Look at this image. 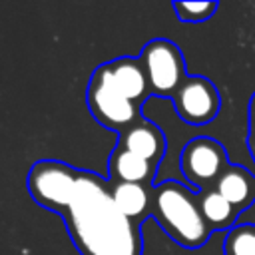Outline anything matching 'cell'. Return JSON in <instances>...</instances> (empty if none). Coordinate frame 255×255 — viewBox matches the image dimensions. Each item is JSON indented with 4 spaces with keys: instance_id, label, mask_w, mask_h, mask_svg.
<instances>
[{
    "instance_id": "obj_15",
    "label": "cell",
    "mask_w": 255,
    "mask_h": 255,
    "mask_svg": "<svg viewBox=\"0 0 255 255\" xmlns=\"http://www.w3.org/2000/svg\"><path fill=\"white\" fill-rule=\"evenodd\" d=\"M173 8L179 12V18L181 20H193V22H197V20L209 18L215 12L217 4L215 2H175Z\"/></svg>"
},
{
    "instance_id": "obj_1",
    "label": "cell",
    "mask_w": 255,
    "mask_h": 255,
    "mask_svg": "<svg viewBox=\"0 0 255 255\" xmlns=\"http://www.w3.org/2000/svg\"><path fill=\"white\" fill-rule=\"evenodd\" d=\"M82 255H141L139 235L104 181L82 171L70 207L62 213Z\"/></svg>"
},
{
    "instance_id": "obj_8",
    "label": "cell",
    "mask_w": 255,
    "mask_h": 255,
    "mask_svg": "<svg viewBox=\"0 0 255 255\" xmlns=\"http://www.w3.org/2000/svg\"><path fill=\"white\" fill-rule=\"evenodd\" d=\"M124 147L147 161H155L163 153V135L151 124H139L124 135Z\"/></svg>"
},
{
    "instance_id": "obj_12",
    "label": "cell",
    "mask_w": 255,
    "mask_h": 255,
    "mask_svg": "<svg viewBox=\"0 0 255 255\" xmlns=\"http://www.w3.org/2000/svg\"><path fill=\"white\" fill-rule=\"evenodd\" d=\"M112 197L118 205V209L126 215V217H137L145 211L147 207V193L145 189L139 185V183H128V181H122L118 183L112 191Z\"/></svg>"
},
{
    "instance_id": "obj_4",
    "label": "cell",
    "mask_w": 255,
    "mask_h": 255,
    "mask_svg": "<svg viewBox=\"0 0 255 255\" xmlns=\"http://www.w3.org/2000/svg\"><path fill=\"white\" fill-rule=\"evenodd\" d=\"M88 104L94 118H98L108 128L128 126L135 118L133 104L118 88L114 74L110 70V64H104L92 76V82L88 88Z\"/></svg>"
},
{
    "instance_id": "obj_16",
    "label": "cell",
    "mask_w": 255,
    "mask_h": 255,
    "mask_svg": "<svg viewBox=\"0 0 255 255\" xmlns=\"http://www.w3.org/2000/svg\"><path fill=\"white\" fill-rule=\"evenodd\" d=\"M249 147H251V153L255 157V94H253L251 104H249Z\"/></svg>"
},
{
    "instance_id": "obj_6",
    "label": "cell",
    "mask_w": 255,
    "mask_h": 255,
    "mask_svg": "<svg viewBox=\"0 0 255 255\" xmlns=\"http://www.w3.org/2000/svg\"><path fill=\"white\" fill-rule=\"evenodd\" d=\"M173 104L179 118H183L187 124L201 126L217 116L219 94L209 80L193 76L179 86V90L173 96Z\"/></svg>"
},
{
    "instance_id": "obj_7",
    "label": "cell",
    "mask_w": 255,
    "mask_h": 255,
    "mask_svg": "<svg viewBox=\"0 0 255 255\" xmlns=\"http://www.w3.org/2000/svg\"><path fill=\"white\" fill-rule=\"evenodd\" d=\"M225 165V151L223 147L209 139V137H197L191 139L181 153V169L193 183H209L217 175L223 173Z\"/></svg>"
},
{
    "instance_id": "obj_5",
    "label": "cell",
    "mask_w": 255,
    "mask_h": 255,
    "mask_svg": "<svg viewBox=\"0 0 255 255\" xmlns=\"http://www.w3.org/2000/svg\"><path fill=\"white\" fill-rule=\"evenodd\" d=\"M141 66L147 82L157 94L177 92L183 80V58L179 48L169 40H153L143 48Z\"/></svg>"
},
{
    "instance_id": "obj_13",
    "label": "cell",
    "mask_w": 255,
    "mask_h": 255,
    "mask_svg": "<svg viewBox=\"0 0 255 255\" xmlns=\"http://www.w3.org/2000/svg\"><path fill=\"white\" fill-rule=\"evenodd\" d=\"M233 205L219 193V191H209L201 197V213L205 221L213 225H227L233 219Z\"/></svg>"
},
{
    "instance_id": "obj_11",
    "label": "cell",
    "mask_w": 255,
    "mask_h": 255,
    "mask_svg": "<svg viewBox=\"0 0 255 255\" xmlns=\"http://www.w3.org/2000/svg\"><path fill=\"white\" fill-rule=\"evenodd\" d=\"M112 169L122 181L139 183L149 175L151 161H147V159H143V157H139V155H135L124 147V149L116 151V155L112 159Z\"/></svg>"
},
{
    "instance_id": "obj_10",
    "label": "cell",
    "mask_w": 255,
    "mask_h": 255,
    "mask_svg": "<svg viewBox=\"0 0 255 255\" xmlns=\"http://www.w3.org/2000/svg\"><path fill=\"white\" fill-rule=\"evenodd\" d=\"M233 207H243L251 197V175L245 169L229 167L217 179V189Z\"/></svg>"
},
{
    "instance_id": "obj_9",
    "label": "cell",
    "mask_w": 255,
    "mask_h": 255,
    "mask_svg": "<svg viewBox=\"0 0 255 255\" xmlns=\"http://www.w3.org/2000/svg\"><path fill=\"white\" fill-rule=\"evenodd\" d=\"M110 70L114 74V80H116L118 88L122 90V94L129 102L143 96L145 84H147V76H145V70H143L141 62L131 60V58H122V60L112 62Z\"/></svg>"
},
{
    "instance_id": "obj_3",
    "label": "cell",
    "mask_w": 255,
    "mask_h": 255,
    "mask_svg": "<svg viewBox=\"0 0 255 255\" xmlns=\"http://www.w3.org/2000/svg\"><path fill=\"white\" fill-rule=\"evenodd\" d=\"M78 171L58 161H38L28 175L30 195L44 207L64 213L76 193Z\"/></svg>"
},
{
    "instance_id": "obj_2",
    "label": "cell",
    "mask_w": 255,
    "mask_h": 255,
    "mask_svg": "<svg viewBox=\"0 0 255 255\" xmlns=\"http://www.w3.org/2000/svg\"><path fill=\"white\" fill-rule=\"evenodd\" d=\"M155 215L163 229L181 245L197 247L207 239L209 227L201 213V203L179 183L167 181L155 191Z\"/></svg>"
},
{
    "instance_id": "obj_14",
    "label": "cell",
    "mask_w": 255,
    "mask_h": 255,
    "mask_svg": "<svg viewBox=\"0 0 255 255\" xmlns=\"http://www.w3.org/2000/svg\"><path fill=\"white\" fill-rule=\"evenodd\" d=\"M225 255H255V225H237L227 233Z\"/></svg>"
}]
</instances>
